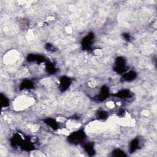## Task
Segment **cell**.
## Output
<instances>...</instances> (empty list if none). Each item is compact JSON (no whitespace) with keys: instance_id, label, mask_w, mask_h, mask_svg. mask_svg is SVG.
Segmentation results:
<instances>
[{"instance_id":"1","label":"cell","mask_w":157,"mask_h":157,"mask_svg":"<svg viewBox=\"0 0 157 157\" xmlns=\"http://www.w3.org/2000/svg\"><path fill=\"white\" fill-rule=\"evenodd\" d=\"M86 138V135L83 130H80L73 132L68 136V140L73 144L82 143Z\"/></svg>"},{"instance_id":"2","label":"cell","mask_w":157,"mask_h":157,"mask_svg":"<svg viewBox=\"0 0 157 157\" xmlns=\"http://www.w3.org/2000/svg\"><path fill=\"white\" fill-rule=\"evenodd\" d=\"M125 63L126 62L123 57H119V58L116 59L115 69L117 70V73H124V71L126 70Z\"/></svg>"},{"instance_id":"3","label":"cell","mask_w":157,"mask_h":157,"mask_svg":"<svg viewBox=\"0 0 157 157\" xmlns=\"http://www.w3.org/2000/svg\"><path fill=\"white\" fill-rule=\"evenodd\" d=\"M94 39V35L93 33H90L85 36L82 41V46L85 49H89L92 46V43Z\"/></svg>"},{"instance_id":"4","label":"cell","mask_w":157,"mask_h":157,"mask_svg":"<svg viewBox=\"0 0 157 157\" xmlns=\"http://www.w3.org/2000/svg\"><path fill=\"white\" fill-rule=\"evenodd\" d=\"M71 84V80L66 76H63L60 79V87L62 92L66 91Z\"/></svg>"},{"instance_id":"5","label":"cell","mask_w":157,"mask_h":157,"mask_svg":"<svg viewBox=\"0 0 157 157\" xmlns=\"http://www.w3.org/2000/svg\"><path fill=\"white\" fill-rule=\"evenodd\" d=\"M109 89L106 86H103L101 89L100 92H99V95L97 96V98H98L97 99L98 101H103L107 99V98L109 96Z\"/></svg>"},{"instance_id":"6","label":"cell","mask_w":157,"mask_h":157,"mask_svg":"<svg viewBox=\"0 0 157 157\" xmlns=\"http://www.w3.org/2000/svg\"><path fill=\"white\" fill-rule=\"evenodd\" d=\"M44 57L38 55H29L27 56V61L29 62H38L42 63L45 61Z\"/></svg>"},{"instance_id":"7","label":"cell","mask_w":157,"mask_h":157,"mask_svg":"<svg viewBox=\"0 0 157 157\" xmlns=\"http://www.w3.org/2000/svg\"><path fill=\"white\" fill-rule=\"evenodd\" d=\"M136 76H137V74L134 72V71H131L128 73H125L122 77V80L123 81H125V82H131L134 80Z\"/></svg>"},{"instance_id":"8","label":"cell","mask_w":157,"mask_h":157,"mask_svg":"<svg viewBox=\"0 0 157 157\" xmlns=\"http://www.w3.org/2000/svg\"><path fill=\"white\" fill-rule=\"evenodd\" d=\"M34 83L32 80H24L20 84L21 90H30L34 87Z\"/></svg>"},{"instance_id":"9","label":"cell","mask_w":157,"mask_h":157,"mask_svg":"<svg viewBox=\"0 0 157 157\" xmlns=\"http://www.w3.org/2000/svg\"><path fill=\"white\" fill-rule=\"evenodd\" d=\"M114 96L121 99H126L131 96V93L130 90L123 89L117 92L116 95H114Z\"/></svg>"},{"instance_id":"10","label":"cell","mask_w":157,"mask_h":157,"mask_svg":"<svg viewBox=\"0 0 157 157\" xmlns=\"http://www.w3.org/2000/svg\"><path fill=\"white\" fill-rule=\"evenodd\" d=\"M45 123L46 125H47L49 126H50L51 128H52V129L54 130L59 129V124L55 119H50V118L47 119L45 120Z\"/></svg>"},{"instance_id":"11","label":"cell","mask_w":157,"mask_h":157,"mask_svg":"<svg viewBox=\"0 0 157 157\" xmlns=\"http://www.w3.org/2000/svg\"><path fill=\"white\" fill-rule=\"evenodd\" d=\"M140 142L138 139H134L133 140L130 144V151L131 153H133L136 151L139 147Z\"/></svg>"},{"instance_id":"12","label":"cell","mask_w":157,"mask_h":157,"mask_svg":"<svg viewBox=\"0 0 157 157\" xmlns=\"http://www.w3.org/2000/svg\"><path fill=\"white\" fill-rule=\"evenodd\" d=\"M85 151L89 155L92 156L95 153V149L93 147V144L92 143H87L85 144L83 146Z\"/></svg>"},{"instance_id":"13","label":"cell","mask_w":157,"mask_h":157,"mask_svg":"<svg viewBox=\"0 0 157 157\" xmlns=\"http://www.w3.org/2000/svg\"><path fill=\"white\" fill-rule=\"evenodd\" d=\"M46 70L48 72V73L50 74H53L56 72V68L55 66L53 65V63H48L46 65Z\"/></svg>"},{"instance_id":"14","label":"cell","mask_w":157,"mask_h":157,"mask_svg":"<svg viewBox=\"0 0 157 157\" xmlns=\"http://www.w3.org/2000/svg\"><path fill=\"white\" fill-rule=\"evenodd\" d=\"M1 104L2 107H6L9 105V99L3 94L1 95Z\"/></svg>"},{"instance_id":"15","label":"cell","mask_w":157,"mask_h":157,"mask_svg":"<svg viewBox=\"0 0 157 157\" xmlns=\"http://www.w3.org/2000/svg\"><path fill=\"white\" fill-rule=\"evenodd\" d=\"M112 155L113 156H126V154L125 153L124 151L120 150V149H116L114 150L112 152Z\"/></svg>"},{"instance_id":"16","label":"cell","mask_w":157,"mask_h":157,"mask_svg":"<svg viewBox=\"0 0 157 157\" xmlns=\"http://www.w3.org/2000/svg\"><path fill=\"white\" fill-rule=\"evenodd\" d=\"M97 117L99 119L104 120V119H106L107 117V113L104 110L98 111V112L97 113Z\"/></svg>"},{"instance_id":"17","label":"cell","mask_w":157,"mask_h":157,"mask_svg":"<svg viewBox=\"0 0 157 157\" xmlns=\"http://www.w3.org/2000/svg\"><path fill=\"white\" fill-rule=\"evenodd\" d=\"M46 47L47 50H48L49 51H54L55 50H54V47L52 44H47L46 45Z\"/></svg>"},{"instance_id":"18","label":"cell","mask_w":157,"mask_h":157,"mask_svg":"<svg viewBox=\"0 0 157 157\" xmlns=\"http://www.w3.org/2000/svg\"><path fill=\"white\" fill-rule=\"evenodd\" d=\"M123 36L124 39H125V40L128 41H129L130 40V39H131V36H130V35L129 34H128V33H124V34L123 35Z\"/></svg>"}]
</instances>
